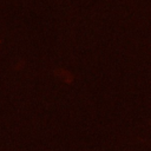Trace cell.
<instances>
[{
    "label": "cell",
    "instance_id": "cell-1",
    "mask_svg": "<svg viewBox=\"0 0 151 151\" xmlns=\"http://www.w3.org/2000/svg\"><path fill=\"white\" fill-rule=\"evenodd\" d=\"M54 76H55V78H58L60 81H63V83H65V84H72L73 80H74L73 74H72L68 70H66V68H64V67H58V68H55V70H54Z\"/></svg>",
    "mask_w": 151,
    "mask_h": 151
},
{
    "label": "cell",
    "instance_id": "cell-2",
    "mask_svg": "<svg viewBox=\"0 0 151 151\" xmlns=\"http://www.w3.org/2000/svg\"><path fill=\"white\" fill-rule=\"evenodd\" d=\"M0 44H1V40H0Z\"/></svg>",
    "mask_w": 151,
    "mask_h": 151
}]
</instances>
